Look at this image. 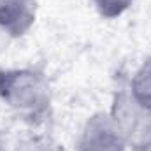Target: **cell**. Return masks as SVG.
Segmentation results:
<instances>
[{"label":"cell","instance_id":"3957f363","mask_svg":"<svg viewBox=\"0 0 151 151\" xmlns=\"http://www.w3.org/2000/svg\"><path fill=\"white\" fill-rule=\"evenodd\" d=\"M127 142L114 125L111 114L99 113L84 125L77 151H125Z\"/></svg>","mask_w":151,"mask_h":151},{"label":"cell","instance_id":"6da1fadb","mask_svg":"<svg viewBox=\"0 0 151 151\" xmlns=\"http://www.w3.org/2000/svg\"><path fill=\"white\" fill-rule=\"evenodd\" d=\"M0 99L25 118H42L51 106V88L37 70H0Z\"/></svg>","mask_w":151,"mask_h":151},{"label":"cell","instance_id":"8992f818","mask_svg":"<svg viewBox=\"0 0 151 151\" xmlns=\"http://www.w3.org/2000/svg\"><path fill=\"white\" fill-rule=\"evenodd\" d=\"M93 4L100 16L113 19V18L121 16L134 4V0H93Z\"/></svg>","mask_w":151,"mask_h":151},{"label":"cell","instance_id":"277c9868","mask_svg":"<svg viewBox=\"0 0 151 151\" xmlns=\"http://www.w3.org/2000/svg\"><path fill=\"white\" fill-rule=\"evenodd\" d=\"M37 0H0V30L11 37L25 35L35 23Z\"/></svg>","mask_w":151,"mask_h":151},{"label":"cell","instance_id":"5b68a950","mask_svg":"<svg viewBox=\"0 0 151 151\" xmlns=\"http://www.w3.org/2000/svg\"><path fill=\"white\" fill-rule=\"evenodd\" d=\"M130 95L141 106L151 107V58L146 60L134 74L130 83Z\"/></svg>","mask_w":151,"mask_h":151},{"label":"cell","instance_id":"7a4b0ae2","mask_svg":"<svg viewBox=\"0 0 151 151\" xmlns=\"http://www.w3.org/2000/svg\"><path fill=\"white\" fill-rule=\"evenodd\" d=\"M111 118L127 146L142 151L151 148V107L141 106L130 93L121 91L114 99Z\"/></svg>","mask_w":151,"mask_h":151}]
</instances>
